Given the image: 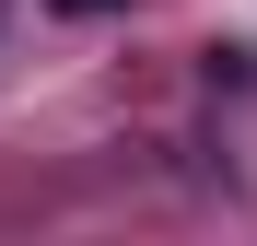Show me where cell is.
<instances>
[{
  "label": "cell",
  "instance_id": "6da1fadb",
  "mask_svg": "<svg viewBox=\"0 0 257 246\" xmlns=\"http://www.w3.org/2000/svg\"><path fill=\"white\" fill-rule=\"evenodd\" d=\"M59 12H117V0H59Z\"/></svg>",
  "mask_w": 257,
  "mask_h": 246
}]
</instances>
